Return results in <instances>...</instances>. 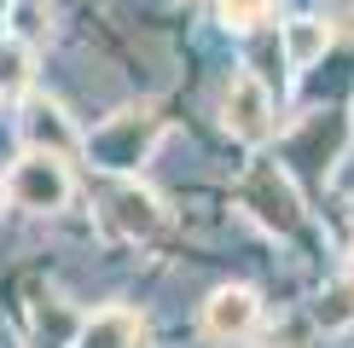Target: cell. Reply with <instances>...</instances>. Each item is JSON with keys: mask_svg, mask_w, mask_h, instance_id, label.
Listing matches in <instances>:
<instances>
[{"mask_svg": "<svg viewBox=\"0 0 354 348\" xmlns=\"http://www.w3.org/2000/svg\"><path fill=\"white\" fill-rule=\"evenodd\" d=\"M70 348H140V313L134 308H99L93 319H82Z\"/></svg>", "mask_w": 354, "mask_h": 348, "instance_id": "ba28073f", "label": "cell"}, {"mask_svg": "<svg viewBox=\"0 0 354 348\" xmlns=\"http://www.w3.org/2000/svg\"><path fill=\"white\" fill-rule=\"evenodd\" d=\"M268 18H273V0H221V23L227 29H244L250 35V29H261Z\"/></svg>", "mask_w": 354, "mask_h": 348, "instance_id": "7c38bea8", "label": "cell"}, {"mask_svg": "<svg viewBox=\"0 0 354 348\" xmlns=\"http://www.w3.org/2000/svg\"><path fill=\"white\" fill-rule=\"evenodd\" d=\"M29 76H35V52H29V41L18 35H0V99L24 93Z\"/></svg>", "mask_w": 354, "mask_h": 348, "instance_id": "30bf717a", "label": "cell"}, {"mask_svg": "<svg viewBox=\"0 0 354 348\" xmlns=\"http://www.w3.org/2000/svg\"><path fill=\"white\" fill-rule=\"evenodd\" d=\"M348 284H354V250H348Z\"/></svg>", "mask_w": 354, "mask_h": 348, "instance_id": "5bb4252c", "label": "cell"}, {"mask_svg": "<svg viewBox=\"0 0 354 348\" xmlns=\"http://www.w3.org/2000/svg\"><path fill=\"white\" fill-rule=\"evenodd\" d=\"M157 134H163V116L157 110H116L105 128H93V139H87V157H93L99 168H140L145 157H151Z\"/></svg>", "mask_w": 354, "mask_h": 348, "instance_id": "6da1fadb", "label": "cell"}, {"mask_svg": "<svg viewBox=\"0 0 354 348\" xmlns=\"http://www.w3.org/2000/svg\"><path fill=\"white\" fill-rule=\"evenodd\" d=\"M256 319H261V302H256V290L250 284H221L209 290V302H203V337L209 342H239L256 331Z\"/></svg>", "mask_w": 354, "mask_h": 348, "instance_id": "277c9868", "label": "cell"}, {"mask_svg": "<svg viewBox=\"0 0 354 348\" xmlns=\"http://www.w3.org/2000/svg\"><path fill=\"white\" fill-rule=\"evenodd\" d=\"M105 221L122 232V238H151V232H163V203H157V192H145L140 180H128V186L111 192Z\"/></svg>", "mask_w": 354, "mask_h": 348, "instance_id": "52a82bcc", "label": "cell"}, {"mask_svg": "<svg viewBox=\"0 0 354 348\" xmlns=\"http://www.w3.org/2000/svg\"><path fill=\"white\" fill-rule=\"evenodd\" d=\"M348 319H354V284L326 290V302H319V325H326V331H343Z\"/></svg>", "mask_w": 354, "mask_h": 348, "instance_id": "4fadbf2b", "label": "cell"}, {"mask_svg": "<svg viewBox=\"0 0 354 348\" xmlns=\"http://www.w3.org/2000/svg\"><path fill=\"white\" fill-rule=\"evenodd\" d=\"M221 122H227L232 139H244V145H268L273 128H279L268 81L250 76V70H239V76L227 81V93H221Z\"/></svg>", "mask_w": 354, "mask_h": 348, "instance_id": "3957f363", "label": "cell"}, {"mask_svg": "<svg viewBox=\"0 0 354 348\" xmlns=\"http://www.w3.org/2000/svg\"><path fill=\"white\" fill-rule=\"evenodd\" d=\"M140 348H145V342H140Z\"/></svg>", "mask_w": 354, "mask_h": 348, "instance_id": "9a60e30c", "label": "cell"}, {"mask_svg": "<svg viewBox=\"0 0 354 348\" xmlns=\"http://www.w3.org/2000/svg\"><path fill=\"white\" fill-rule=\"evenodd\" d=\"M326 47H331V23H319V18H290V23H285V64H290V70L319 64Z\"/></svg>", "mask_w": 354, "mask_h": 348, "instance_id": "9c48e42d", "label": "cell"}, {"mask_svg": "<svg viewBox=\"0 0 354 348\" xmlns=\"http://www.w3.org/2000/svg\"><path fill=\"white\" fill-rule=\"evenodd\" d=\"M6 23L18 41H41L53 29V12H47V0H6Z\"/></svg>", "mask_w": 354, "mask_h": 348, "instance_id": "8fae6325", "label": "cell"}, {"mask_svg": "<svg viewBox=\"0 0 354 348\" xmlns=\"http://www.w3.org/2000/svg\"><path fill=\"white\" fill-rule=\"evenodd\" d=\"M18 128H24V145H29V151H53V157H76V151H82V134L70 128L64 105L47 99V93H35V99L24 105Z\"/></svg>", "mask_w": 354, "mask_h": 348, "instance_id": "5b68a950", "label": "cell"}, {"mask_svg": "<svg viewBox=\"0 0 354 348\" xmlns=\"http://www.w3.org/2000/svg\"><path fill=\"white\" fill-rule=\"evenodd\" d=\"M6 197L29 215H58L70 203V168L53 151H24L6 174Z\"/></svg>", "mask_w": 354, "mask_h": 348, "instance_id": "7a4b0ae2", "label": "cell"}, {"mask_svg": "<svg viewBox=\"0 0 354 348\" xmlns=\"http://www.w3.org/2000/svg\"><path fill=\"white\" fill-rule=\"evenodd\" d=\"M244 203L256 209V221L273 226V232H297L302 226L297 192L285 186V174H279V168H256V174H250V180H244Z\"/></svg>", "mask_w": 354, "mask_h": 348, "instance_id": "8992f818", "label": "cell"}]
</instances>
